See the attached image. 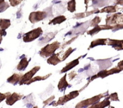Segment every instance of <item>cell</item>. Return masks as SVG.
<instances>
[{
  "label": "cell",
  "mask_w": 123,
  "mask_h": 108,
  "mask_svg": "<svg viewBox=\"0 0 123 108\" xmlns=\"http://www.w3.org/2000/svg\"><path fill=\"white\" fill-rule=\"evenodd\" d=\"M42 33V30L40 28L36 29V30H33V31H30L28 33L25 34V37L24 38V40L26 41V40H28L27 41L32 40L35 38H37Z\"/></svg>",
  "instance_id": "2"
},
{
  "label": "cell",
  "mask_w": 123,
  "mask_h": 108,
  "mask_svg": "<svg viewBox=\"0 0 123 108\" xmlns=\"http://www.w3.org/2000/svg\"><path fill=\"white\" fill-rule=\"evenodd\" d=\"M75 0H72L68 3V10L71 12L75 10Z\"/></svg>",
  "instance_id": "6"
},
{
  "label": "cell",
  "mask_w": 123,
  "mask_h": 108,
  "mask_svg": "<svg viewBox=\"0 0 123 108\" xmlns=\"http://www.w3.org/2000/svg\"><path fill=\"white\" fill-rule=\"evenodd\" d=\"M46 16V12H37L31 13L30 16V20L32 23L40 21L44 19Z\"/></svg>",
  "instance_id": "1"
},
{
  "label": "cell",
  "mask_w": 123,
  "mask_h": 108,
  "mask_svg": "<svg viewBox=\"0 0 123 108\" xmlns=\"http://www.w3.org/2000/svg\"><path fill=\"white\" fill-rule=\"evenodd\" d=\"M9 1L10 2L11 6H16V5L19 4V3H20L22 0H9Z\"/></svg>",
  "instance_id": "8"
},
{
  "label": "cell",
  "mask_w": 123,
  "mask_h": 108,
  "mask_svg": "<svg viewBox=\"0 0 123 108\" xmlns=\"http://www.w3.org/2000/svg\"><path fill=\"white\" fill-rule=\"evenodd\" d=\"M57 48V46L55 45L54 44H52L50 46H47L44 49L43 51H44V54H46V55H50V54L54 52L55 50H56V48Z\"/></svg>",
  "instance_id": "3"
},
{
  "label": "cell",
  "mask_w": 123,
  "mask_h": 108,
  "mask_svg": "<svg viewBox=\"0 0 123 108\" xmlns=\"http://www.w3.org/2000/svg\"><path fill=\"white\" fill-rule=\"evenodd\" d=\"M66 18H65L64 16H58L57 17V18H55L54 19H53V20L49 23V24H52V23L53 24H60V23L62 22H64V20H66Z\"/></svg>",
  "instance_id": "4"
},
{
  "label": "cell",
  "mask_w": 123,
  "mask_h": 108,
  "mask_svg": "<svg viewBox=\"0 0 123 108\" xmlns=\"http://www.w3.org/2000/svg\"><path fill=\"white\" fill-rule=\"evenodd\" d=\"M116 11V7L115 6H109V7H105V8H103L101 12H108V13H110V12H114Z\"/></svg>",
  "instance_id": "7"
},
{
  "label": "cell",
  "mask_w": 123,
  "mask_h": 108,
  "mask_svg": "<svg viewBox=\"0 0 123 108\" xmlns=\"http://www.w3.org/2000/svg\"><path fill=\"white\" fill-rule=\"evenodd\" d=\"M118 3L121 4H123V0H120V2H119Z\"/></svg>",
  "instance_id": "9"
},
{
  "label": "cell",
  "mask_w": 123,
  "mask_h": 108,
  "mask_svg": "<svg viewBox=\"0 0 123 108\" xmlns=\"http://www.w3.org/2000/svg\"><path fill=\"white\" fill-rule=\"evenodd\" d=\"M10 25V22L9 20L6 19H1V29H6Z\"/></svg>",
  "instance_id": "5"
}]
</instances>
